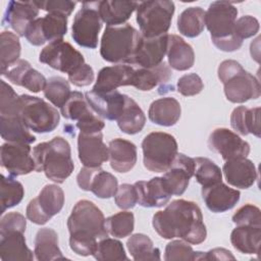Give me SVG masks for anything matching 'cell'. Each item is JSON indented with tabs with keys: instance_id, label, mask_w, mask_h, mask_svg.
I'll use <instances>...</instances> for the list:
<instances>
[{
	"instance_id": "2e32d148",
	"label": "cell",
	"mask_w": 261,
	"mask_h": 261,
	"mask_svg": "<svg viewBox=\"0 0 261 261\" xmlns=\"http://www.w3.org/2000/svg\"><path fill=\"white\" fill-rule=\"evenodd\" d=\"M167 34L154 38H145L141 35L139 44L128 64H137L143 68H151L159 65L163 62L167 51Z\"/></svg>"
},
{
	"instance_id": "74e56055",
	"label": "cell",
	"mask_w": 261,
	"mask_h": 261,
	"mask_svg": "<svg viewBox=\"0 0 261 261\" xmlns=\"http://www.w3.org/2000/svg\"><path fill=\"white\" fill-rule=\"evenodd\" d=\"M126 247L136 261L160 260V250L154 247L152 240L144 233H135L129 237Z\"/></svg>"
},
{
	"instance_id": "8fae6325",
	"label": "cell",
	"mask_w": 261,
	"mask_h": 261,
	"mask_svg": "<svg viewBox=\"0 0 261 261\" xmlns=\"http://www.w3.org/2000/svg\"><path fill=\"white\" fill-rule=\"evenodd\" d=\"M39 61L67 74L85 63L83 54L63 39L49 43L40 52Z\"/></svg>"
},
{
	"instance_id": "277c9868",
	"label": "cell",
	"mask_w": 261,
	"mask_h": 261,
	"mask_svg": "<svg viewBox=\"0 0 261 261\" xmlns=\"http://www.w3.org/2000/svg\"><path fill=\"white\" fill-rule=\"evenodd\" d=\"M238 8L227 1L212 2L205 11V25L210 32L212 43L221 51L239 50L243 41L234 34Z\"/></svg>"
},
{
	"instance_id": "4fadbf2b",
	"label": "cell",
	"mask_w": 261,
	"mask_h": 261,
	"mask_svg": "<svg viewBox=\"0 0 261 261\" xmlns=\"http://www.w3.org/2000/svg\"><path fill=\"white\" fill-rule=\"evenodd\" d=\"M79 187L84 191H91L101 199H109L117 191V178L100 167H83L76 175Z\"/></svg>"
},
{
	"instance_id": "836d02e7",
	"label": "cell",
	"mask_w": 261,
	"mask_h": 261,
	"mask_svg": "<svg viewBox=\"0 0 261 261\" xmlns=\"http://www.w3.org/2000/svg\"><path fill=\"white\" fill-rule=\"evenodd\" d=\"M261 242V226L239 225L230 233L232 247L243 254H258Z\"/></svg>"
},
{
	"instance_id": "4dcf8cb0",
	"label": "cell",
	"mask_w": 261,
	"mask_h": 261,
	"mask_svg": "<svg viewBox=\"0 0 261 261\" xmlns=\"http://www.w3.org/2000/svg\"><path fill=\"white\" fill-rule=\"evenodd\" d=\"M180 104L172 97H163L153 101L148 110L149 119L158 125H174L180 117Z\"/></svg>"
},
{
	"instance_id": "f5cc1de1",
	"label": "cell",
	"mask_w": 261,
	"mask_h": 261,
	"mask_svg": "<svg viewBox=\"0 0 261 261\" xmlns=\"http://www.w3.org/2000/svg\"><path fill=\"white\" fill-rule=\"evenodd\" d=\"M47 84L46 77L39 72L38 70L30 67L22 75L19 86L28 89L33 93H39L40 91H44Z\"/></svg>"
},
{
	"instance_id": "7dc6e473",
	"label": "cell",
	"mask_w": 261,
	"mask_h": 261,
	"mask_svg": "<svg viewBox=\"0 0 261 261\" xmlns=\"http://www.w3.org/2000/svg\"><path fill=\"white\" fill-rule=\"evenodd\" d=\"M197 258V252L189 245V243L182 240H174L168 243L165 247L164 260L165 261H180L191 260L195 261Z\"/></svg>"
},
{
	"instance_id": "ba28073f",
	"label": "cell",
	"mask_w": 261,
	"mask_h": 261,
	"mask_svg": "<svg viewBox=\"0 0 261 261\" xmlns=\"http://www.w3.org/2000/svg\"><path fill=\"white\" fill-rule=\"evenodd\" d=\"M19 115L29 129L45 134L57 127L60 115L56 108L39 97L23 94L19 96Z\"/></svg>"
},
{
	"instance_id": "6f0895ef",
	"label": "cell",
	"mask_w": 261,
	"mask_h": 261,
	"mask_svg": "<svg viewBox=\"0 0 261 261\" xmlns=\"http://www.w3.org/2000/svg\"><path fill=\"white\" fill-rule=\"evenodd\" d=\"M243 69H244L243 66L236 60H231V59L223 60L219 64L218 69H217L218 79L220 80V82L222 84H224L227 80H229L231 76L239 73Z\"/></svg>"
},
{
	"instance_id": "d6a6232c",
	"label": "cell",
	"mask_w": 261,
	"mask_h": 261,
	"mask_svg": "<svg viewBox=\"0 0 261 261\" xmlns=\"http://www.w3.org/2000/svg\"><path fill=\"white\" fill-rule=\"evenodd\" d=\"M230 125L240 135L253 134L260 137V107L248 108L239 106L233 109L230 115Z\"/></svg>"
},
{
	"instance_id": "d6986e66",
	"label": "cell",
	"mask_w": 261,
	"mask_h": 261,
	"mask_svg": "<svg viewBox=\"0 0 261 261\" xmlns=\"http://www.w3.org/2000/svg\"><path fill=\"white\" fill-rule=\"evenodd\" d=\"M85 98L98 116L108 120H117L125 106L126 95L117 90L107 93L91 91L85 94Z\"/></svg>"
},
{
	"instance_id": "f6af8a7d",
	"label": "cell",
	"mask_w": 261,
	"mask_h": 261,
	"mask_svg": "<svg viewBox=\"0 0 261 261\" xmlns=\"http://www.w3.org/2000/svg\"><path fill=\"white\" fill-rule=\"evenodd\" d=\"M92 111L85 96L77 91L71 92L69 98L60 108L63 117L71 120H79Z\"/></svg>"
},
{
	"instance_id": "ac0fdd59",
	"label": "cell",
	"mask_w": 261,
	"mask_h": 261,
	"mask_svg": "<svg viewBox=\"0 0 261 261\" xmlns=\"http://www.w3.org/2000/svg\"><path fill=\"white\" fill-rule=\"evenodd\" d=\"M79 159L86 167H101L108 160V147L103 142L102 132L80 133L77 137Z\"/></svg>"
},
{
	"instance_id": "9f6ffc18",
	"label": "cell",
	"mask_w": 261,
	"mask_h": 261,
	"mask_svg": "<svg viewBox=\"0 0 261 261\" xmlns=\"http://www.w3.org/2000/svg\"><path fill=\"white\" fill-rule=\"evenodd\" d=\"M105 126L104 120L98 116L93 110L83 116L76 122V127L81 130L80 133L92 134V133H99Z\"/></svg>"
},
{
	"instance_id": "7bdbcfd3",
	"label": "cell",
	"mask_w": 261,
	"mask_h": 261,
	"mask_svg": "<svg viewBox=\"0 0 261 261\" xmlns=\"http://www.w3.org/2000/svg\"><path fill=\"white\" fill-rule=\"evenodd\" d=\"M20 42L16 34L9 31H4L0 36L1 50V70L8 65L14 63L20 56Z\"/></svg>"
},
{
	"instance_id": "44dd1931",
	"label": "cell",
	"mask_w": 261,
	"mask_h": 261,
	"mask_svg": "<svg viewBox=\"0 0 261 261\" xmlns=\"http://www.w3.org/2000/svg\"><path fill=\"white\" fill-rule=\"evenodd\" d=\"M38 14L39 7L35 1H9L2 23L10 27L18 37H24L28 27Z\"/></svg>"
},
{
	"instance_id": "f546056e",
	"label": "cell",
	"mask_w": 261,
	"mask_h": 261,
	"mask_svg": "<svg viewBox=\"0 0 261 261\" xmlns=\"http://www.w3.org/2000/svg\"><path fill=\"white\" fill-rule=\"evenodd\" d=\"M166 55L169 66L175 70H188L193 67L195 62L192 46L177 35H168Z\"/></svg>"
},
{
	"instance_id": "4316f807",
	"label": "cell",
	"mask_w": 261,
	"mask_h": 261,
	"mask_svg": "<svg viewBox=\"0 0 261 261\" xmlns=\"http://www.w3.org/2000/svg\"><path fill=\"white\" fill-rule=\"evenodd\" d=\"M110 166L121 173L129 171L137 163V147L130 141L116 138L108 146Z\"/></svg>"
},
{
	"instance_id": "ffe728a7",
	"label": "cell",
	"mask_w": 261,
	"mask_h": 261,
	"mask_svg": "<svg viewBox=\"0 0 261 261\" xmlns=\"http://www.w3.org/2000/svg\"><path fill=\"white\" fill-rule=\"evenodd\" d=\"M195 171V160L182 153H177L170 167L162 178L171 195H182Z\"/></svg>"
},
{
	"instance_id": "db71d44e",
	"label": "cell",
	"mask_w": 261,
	"mask_h": 261,
	"mask_svg": "<svg viewBox=\"0 0 261 261\" xmlns=\"http://www.w3.org/2000/svg\"><path fill=\"white\" fill-rule=\"evenodd\" d=\"M39 9L45 10L48 13H59L69 16L73 11L76 2L68 0H55V1H35Z\"/></svg>"
},
{
	"instance_id": "f35d334b",
	"label": "cell",
	"mask_w": 261,
	"mask_h": 261,
	"mask_svg": "<svg viewBox=\"0 0 261 261\" xmlns=\"http://www.w3.org/2000/svg\"><path fill=\"white\" fill-rule=\"evenodd\" d=\"M195 160L194 175L196 180L202 187H208L222 181V172L220 167L212 160L206 157H197Z\"/></svg>"
},
{
	"instance_id": "603a6c76",
	"label": "cell",
	"mask_w": 261,
	"mask_h": 261,
	"mask_svg": "<svg viewBox=\"0 0 261 261\" xmlns=\"http://www.w3.org/2000/svg\"><path fill=\"white\" fill-rule=\"evenodd\" d=\"M240 192L222 181L202 187V198L207 208L214 213H221L230 210L240 200Z\"/></svg>"
},
{
	"instance_id": "ab89813d",
	"label": "cell",
	"mask_w": 261,
	"mask_h": 261,
	"mask_svg": "<svg viewBox=\"0 0 261 261\" xmlns=\"http://www.w3.org/2000/svg\"><path fill=\"white\" fill-rule=\"evenodd\" d=\"M24 195L22 185L13 178L1 174V213L6 209L18 205Z\"/></svg>"
},
{
	"instance_id": "f1b7e54d",
	"label": "cell",
	"mask_w": 261,
	"mask_h": 261,
	"mask_svg": "<svg viewBox=\"0 0 261 261\" xmlns=\"http://www.w3.org/2000/svg\"><path fill=\"white\" fill-rule=\"evenodd\" d=\"M138 4L136 1H98V12L107 27L121 25L130 17Z\"/></svg>"
},
{
	"instance_id": "bcb514c9",
	"label": "cell",
	"mask_w": 261,
	"mask_h": 261,
	"mask_svg": "<svg viewBox=\"0 0 261 261\" xmlns=\"http://www.w3.org/2000/svg\"><path fill=\"white\" fill-rule=\"evenodd\" d=\"M20 109V99L19 96L14 92V90L1 81L0 90V115H19Z\"/></svg>"
},
{
	"instance_id": "60d3db41",
	"label": "cell",
	"mask_w": 261,
	"mask_h": 261,
	"mask_svg": "<svg viewBox=\"0 0 261 261\" xmlns=\"http://www.w3.org/2000/svg\"><path fill=\"white\" fill-rule=\"evenodd\" d=\"M134 226L135 217L129 211H120L105 219L107 232L114 238L123 239L128 237L133 232Z\"/></svg>"
},
{
	"instance_id": "d590c367",
	"label": "cell",
	"mask_w": 261,
	"mask_h": 261,
	"mask_svg": "<svg viewBox=\"0 0 261 261\" xmlns=\"http://www.w3.org/2000/svg\"><path fill=\"white\" fill-rule=\"evenodd\" d=\"M116 121L121 132L127 135H135L143 129L146 116L139 104L133 98L126 96L125 106Z\"/></svg>"
},
{
	"instance_id": "680465c9",
	"label": "cell",
	"mask_w": 261,
	"mask_h": 261,
	"mask_svg": "<svg viewBox=\"0 0 261 261\" xmlns=\"http://www.w3.org/2000/svg\"><path fill=\"white\" fill-rule=\"evenodd\" d=\"M230 251L224 248H214L208 252H197L196 260H234Z\"/></svg>"
},
{
	"instance_id": "681fc988",
	"label": "cell",
	"mask_w": 261,
	"mask_h": 261,
	"mask_svg": "<svg viewBox=\"0 0 261 261\" xmlns=\"http://www.w3.org/2000/svg\"><path fill=\"white\" fill-rule=\"evenodd\" d=\"M204 88L202 79L197 73H187L177 81V91L182 96H195Z\"/></svg>"
},
{
	"instance_id": "b9f144b4",
	"label": "cell",
	"mask_w": 261,
	"mask_h": 261,
	"mask_svg": "<svg viewBox=\"0 0 261 261\" xmlns=\"http://www.w3.org/2000/svg\"><path fill=\"white\" fill-rule=\"evenodd\" d=\"M43 92L45 98L59 108L64 105L71 94L68 82L62 76H52L47 80Z\"/></svg>"
},
{
	"instance_id": "30bf717a",
	"label": "cell",
	"mask_w": 261,
	"mask_h": 261,
	"mask_svg": "<svg viewBox=\"0 0 261 261\" xmlns=\"http://www.w3.org/2000/svg\"><path fill=\"white\" fill-rule=\"evenodd\" d=\"M63 204V190L57 185H46L38 197L28 204L25 209L27 218L35 224L43 225L61 211Z\"/></svg>"
},
{
	"instance_id": "9c48e42d",
	"label": "cell",
	"mask_w": 261,
	"mask_h": 261,
	"mask_svg": "<svg viewBox=\"0 0 261 261\" xmlns=\"http://www.w3.org/2000/svg\"><path fill=\"white\" fill-rule=\"evenodd\" d=\"M102 20L98 12V2H83L76 12L71 27L73 41L85 48L95 49L98 46V36Z\"/></svg>"
},
{
	"instance_id": "11a10c76",
	"label": "cell",
	"mask_w": 261,
	"mask_h": 261,
	"mask_svg": "<svg viewBox=\"0 0 261 261\" xmlns=\"http://www.w3.org/2000/svg\"><path fill=\"white\" fill-rule=\"evenodd\" d=\"M94 79H95L94 70L87 63L80 65L73 71L68 73V81L76 87L89 86L94 82Z\"/></svg>"
},
{
	"instance_id": "816d5d0a",
	"label": "cell",
	"mask_w": 261,
	"mask_h": 261,
	"mask_svg": "<svg viewBox=\"0 0 261 261\" xmlns=\"http://www.w3.org/2000/svg\"><path fill=\"white\" fill-rule=\"evenodd\" d=\"M259 31V21L257 18L251 15L241 16L236 20L234 34L238 39L243 41L244 39L255 36Z\"/></svg>"
},
{
	"instance_id": "484cf974",
	"label": "cell",
	"mask_w": 261,
	"mask_h": 261,
	"mask_svg": "<svg viewBox=\"0 0 261 261\" xmlns=\"http://www.w3.org/2000/svg\"><path fill=\"white\" fill-rule=\"evenodd\" d=\"M134 67L126 64H116L100 69L96 83L93 87L94 92L107 93L115 91L122 86H132Z\"/></svg>"
},
{
	"instance_id": "8d00e7d4",
	"label": "cell",
	"mask_w": 261,
	"mask_h": 261,
	"mask_svg": "<svg viewBox=\"0 0 261 261\" xmlns=\"http://www.w3.org/2000/svg\"><path fill=\"white\" fill-rule=\"evenodd\" d=\"M205 27V11L201 7H188L177 18V30L188 38L198 37Z\"/></svg>"
},
{
	"instance_id": "7c38bea8",
	"label": "cell",
	"mask_w": 261,
	"mask_h": 261,
	"mask_svg": "<svg viewBox=\"0 0 261 261\" xmlns=\"http://www.w3.org/2000/svg\"><path fill=\"white\" fill-rule=\"evenodd\" d=\"M67 32V16L59 13H48L37 17L27 29L25 39L34 46H41L63 39Z\"/></svg>"
},
{
	"instance_id": "83f0119b",
	"label": "cell",
	"mask_w": 261,
	"mask_h": 261,
	"mask_svg": "<svg viewBox=\"0 0 261 261\" xmlns=\"http://www.w3.org/2000/svg\"><path fill=\"white\" fill-rule=\"evenodd\" d=\"M171 73L169 65L164 61L155 67H140L134 71L132 86L140 91H151L157 86H160L161 89L162 86L167 84Z\"/></svg>"
},
{
	"instance_id": "9a60e30c",
	"label": "cell",
	"mask_w": 261,
	"mask_h": 261,
	"mask_svg": "<svg viewBox=\"0 0 261 261\" xmlns=\"http://www.w3.org/2000/svg\"><path fill=\"white\" fill-rule=\"evenodd\" d=\"M1 165L11 176L31 173L35 170V161L31 156L29 144L7 142L1 146Z\"/></svg>"
},
{
	"instance_id": "d4e9b609",
	"label": "cell",
	"mask_w": 261,
	"mask_h": 261,
	"mask_svg": "<svg viewBox=\"0 0 261 261\" xmlns=\"http://www.w3.org/2000/svg\"><path fill=\"white\" fill-rule=\"evenodd\" d=\"M0 259L2 261H31L34 259L33 252L27 246L24 230L0 231Z\"/></svg>"
},
{
	"instance_id": "e575fe53",
	"label": "cell",
	"mask_w": 261,
	"mask_h": 261,
	"mask_svg": "<svg viewBox=\"0 0 261 261\" xmlns=\"http://www.w3.org/2000/svg\"><path fill=\"white\" fill-rule=\"evenodd\" d=\"M0 133L3 140L11 143L32 144L36 137L23 123L20 115H0Z\"/></svg>"
},
{
	"instance_id": "6da1fadb",
	"label": "cell",
	"mask_w": 261,
	"mask_h": 261,
	"mask_svg": "<svg viewBox=\"0 0 261 261\" xmlns=\"http://www.w3.org/2000/svg\"><path fill=\"white\" fill-rule=\"evenodd\" d=\"M152 224L156 232L166 240L179 238L189 244L199 245L207 237L202 211L193 201H172L153 215Z\"/></svg>"
},
{
	"instance_id": "e0dca14e",
	"label": "cell",
	"mask_w": 261,
	"mask_h": 261,
	"mask_svg": "<svg viewBox=\"0 0 261 261\" xmlns=\"http://www.w3.org/2000/svg\"><path fill=\"white\" fill-rule=\"evenodd\" d=\"M224 95L231 103H244L258 99L261 94L259 81L250 72L243 69L223 84Z\"/></svg>"
},
{
	"instance_id": "7a4b0ae2",
	"label": "cell",
	"mask_w": 261,
	"mask_h": 261,
	"mask_svg": "<svg viewBox=\"0 0 261 261\" xmlns=\"http://www.w3.org/2000/svg\"><path fill=\"white\" fill-rule=\"evenodd\" d=\"M67 228L69 247L81 256L93 255L98 242L108 237L103 212L89 200L75 203L67 218Z\"/></svg>"
},
{
	"instance_id": "7402d4cb",
	"label": "cell",
	"mask_w": 261,
	"mask_h": 261,
	"mask_svg": "<svg viewBox=\"0 0 261 261\" xmlns=\"http://www.w3.org/2000/svg\"><path fill=\"white\" fill-rule=\"evenodd\" d=\"M138 204L143 207H162L167 204L171 198L162 176L153 177L149 180H139L134 184Z\"/></svg>"
},
{
	"instance_id": "c3c4849f",
	"label": "cell",
	"mask_w": 261,
	"mask_h": 261,
	"mask_svg": "<svg viewBox=\"0 0 261 261\" xmlns=\"http://www.w3.org/2000/svg\"><path fill=\"white\" fill-rule=\"evenodd\" d=\"M232 222L239 225L261 226L260 209L253 204H245L232 215Z\"/></svg>"
},
{
	"instance_id": "cb8c5ba5",
	"label": "cell",
	"mask_w": 261,
	"mask_h": 261,
	"mask_svg": "<svg viewBox=\"0 0 261 261\" xmlns=\"http://www.w3.org/2000/svg\"><path fill=\"white\" fill-rule=\"evenodd\" d=\"M222 171L226 181L239 189H249L258 178V172L255 164L247 157L226 160Z\"/></svg>"
},
{
	"instance_id": "8992f818",
	"label": "cell",
	"mask_w": 261,
	"mask_h": 261,
	"mask_svg": "<svg viewBox=\"0 0 261 261\" xmlns=\"http://www.w3.org/2000/svg\"><path fill=\"white\" fill-rule=\"evenodd\" d=\"M144 166L152 172H165L177 154V142L163 132L148 134L142 142Z\"/></svg>"
},
{
	"instance_id": "f907efd6",
	"label": "cell",
	"mask_w": 261,
	"mask_h": 261,
	"mask_svg": "<svg viewBox=\"0 0 261 261\" xmlns=\"http://www.w3.org/2000/svg\"><path fill=\"white\" fill-rule=\"evenodd\" d=\"M114 201L117 207L120 209L126 210L134 208L138 203L137 192L134 185L122 184L117 188L116 193L114 194Z\"/></svg>"
},
{
	"instance_id": "5bb4252c",
	"label": "cell",
	"mask_w": 261,
	"mask_h": 261,
	"mask_svg": "<svg viewBox=\"0 0 261 261\" xmlns=\"http://www.w3.org/2000/svg\"><path fill=\"white\" fill-rule=\"evenodd\" d=\"M208 147L210 150L220 154L225 161L247 157L250 153L249 143L226 127L215 128L210 134Z\"/></svg>"
},
{
	"instance_id": "52a82bcc",
	"label": "cell",
	"mask_w": 261,
	"mask_h": 261,
	"mask_svg": "<svg viewBox=\"0 0 261 261\" xmlns=\"http://www.w3.org/2000/svg\"><path fill=\"white\" fill-rule=\"evenodd\" d=\"M137 22L145 38L159 37L167 33L174 13V3L166 0L139 2Z\"/></svg>"
},
{
	"instance_id": "1f68e13d",
	"label": "cell",
	"mask_w": 261,
	"mask_h": 261,
	"mask_svg": "<svg viewBox=\"0 0 261 261\" xmlns=\"http://www.w3.org/2000/svg\"><path fill=\"white\" fill-rule=\"evenodd\" d=\"M35 257L38 261L64 260L59 246L57 232L49 227L40 228L35 238Z\"/></svg>"
},
{
	"instance_id": "ee69618b",
	"label": "cell",
	"mask_w": 261,
	"mask_h": 261,
	"mask_svg": "<svg viewBox=\"0 0 261 261\" xmlns=\"http://www.w3.org/2000/svg\"><path fill=\"white\" fill-rule=\"evenodd\" d=\"M94 258L99 261H114V260H127L122 244L110 238H104L98 242Z\"/></svg>"
},
{
	"instance_id": "5b68a950",
	"label": "cell",
	"mask_w": 261,
	"mask_h": 261,
	"mask_svg": "<svg viewBox=\"0 0 261 261\" xmlns=\"http://www.w3.org/2000/svg\"><path fill=\"white\" fill-rule=\"evenodd\" d=\"M140 39L141 33L129 23L106 27L101 39V57L111 63L122 62L128 64Z\"/></svg>"
},
{
	"instance_id": "3957f363",
	"label": "cell",
	"mask_w": 261,
	"mask_h": 261,
	"mask_svg": "<svg viewBox=\"0 0 261 261\" xmlns=\"http://www.w3.org/2000/svg\"><path fill=\"white\" fill-rule=\"evenodd\" d=\"M33 158L35 170L43 171L49 179L57 184L64 182L74 168L70 145L62 137H54L49 142L35 146Z\"/></svg>"
}]
</instances>
